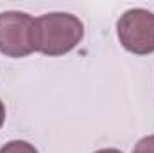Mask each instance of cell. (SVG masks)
Returning <instances> with one entry per match:
<instances>
[{"instance_id": "6", "label": "cell", "mask_w": 154, "mask_h": 153, "mask_svg": "<svg viewBox=\"0 0 154 153\" xmlns=\"http://www.w3.org/2000/svg\"><path fill=\"white\" fill-rule=\"evenodd\" d=\"M4 121H5V106H4V103L0 101V128H2V124H4Z\"/></svg>"}, {"instance_id": "4", "label": "cell", "mask_w": 154, "mask_h": 153, "mask_svg": "<svg viewBox=\"0 0 154 153\" xmlns=\"http://www.w3.org/2000/svg\"><path fill=\"white\" fill-rule=\"evenodd\" d=\"M0 153H39L34 144L27 142V141H11L5 146L0 148Z\"/></svg>"}, {"instance_id": "5", "label": "cell", "mask_w": 154, "mask_h": 153, "mask_svg": "<svg viewBox=\"0 0 154 153\" xmlns=\"http://www.w3.org/2000/svg\"><path fill=\"white\" fill-rule=\"evenodd\" d=\"M133 153H154V135H147V137L140 139L134 144Z\"/></svg>"}, {"instance_id": "7", "label": "cell", "mask_w": 154, "mask_h": 153, "mask_svg": "<svg viewBox=\"0 0 154 153\" xmlns=\"http://www.w3.org/2000/svg\"><path fill=\"white\" fill-rule=\"evenodd\" d=\"M95 153H122L120 150H115V148H106V150H99Z\"/></svg>"}, {"instance_id": "1", "label": "cell", "mask_w": 154, "mask_h": 153, "mask_svg": "<svg viewBox=\"0 0 154 153\" xmlns=\"http://www.w3.org/2000/svg\"><path fill=\"white\" fill-rule=\"evenodd\" d=\"M84 36L82 22L70 13H48L34 18V45L43 56H63Z\"/></svg>"}, {"instance_id": "2", "label": "cell", "mask_w": 154, "mask_h": 153, "mask_svg": "<svg viewBox=\"0 0 154 153\" xmlns=\"http://www.w3.org/2000/svg\"><path fill=\"white\" fill-rule=\"evenodd\" d=\"M0 52L7 58H25L36 52L34 18L23 11L0 13Z\"/></svg>"}, {"instance_id": "3", "label": "cell", "mask_w": 154, "mask_h": 153, "mask_svg": "<svg viewBox=\"0 0 154 153\" xmlns=\"http://www.w3.org/2000/svg\"><path fill=\"white\" fill-rule=\"evenodd\" d=\"M116 34L122 47L136 56L154 52V13L136 7L125 11L116 22Z\"/></svg>"}]
</instances>
